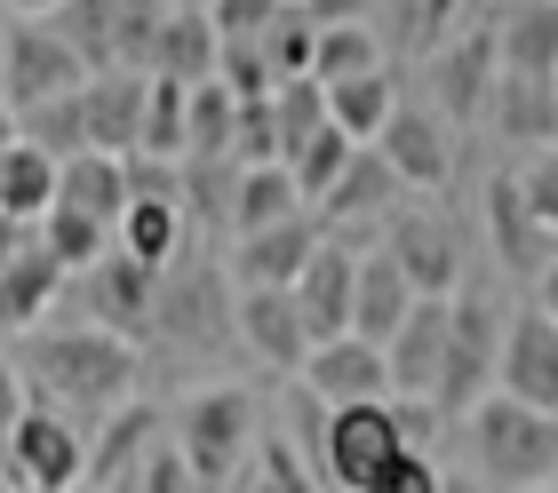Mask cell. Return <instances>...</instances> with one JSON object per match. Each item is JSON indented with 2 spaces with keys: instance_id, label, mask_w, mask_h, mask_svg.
Masks as SVG:
<instances>
[{
  "instance_id": "cell-1",
  "label": "cell",
  "mask_w": 558,
  "mask_h": 493,
  "mask_svg": "<svg viewBox=\"0 0 558 493\" xmlns=\"http://www.w3.org/2000/svg\"><path fill=\"white\" fill-rule=\"evenodd\" d=\"M16 367H24V391H40V406L72 414V422L81 414H105L112 422L120 406H136L144 350L105 334V326H40V334H24Z\"/></svg>"
},
{
  "instance_id": "cell-2",
  "label": "cell",
  "mask_w": 558,
  "mask_h": 493,
  "mask_svg": "<svg viewBox=\"0 0 558 493\" xmlns=\"http://www.w3.org/2000/svg\"><path fill=\"white\" fill-rule=\"evenodd\" d=\"M471 478L478 485H511V493H550L558 485V414H535L519 398H487L463 422Z\"/></svg>"
},
{
  "instance_id": "cell-3",
  "label": "cell",
  "mask_w": 558,
  "mask_h": 493,
  "mask_svg": "<svg viewBox=\"0 0 558 493\" xmlns=\"http://www.w3.org/2000/svg\"><path fill=\"white\" fill-rule=\"evenodd\" d=\"M175 454L192 461V478L208 493H232L247 470H256V398L240 382H216V391H192L168 414Z\"/></svg>"
},
{
  "instance_id": "cell-4",
  "label": "cell",
  "mask_w": 558,
  "mask_h": 493,
  "mask_svg": "<svg viewBox=\"0 0 558 493\" xmlns=\"http://www.w3.org/2000/svg\"><path fill=\"white\" fill-rule=\"evenodd\" d=\"M408 454H423L408 437V414L399 406H343L319 422V470L336 493H384V478Z\"/></svg>"
},
{
  "instance_id": "cell-5",
  "label": "cell",
  "mask_w": 558,
  "mask_h": 493,
  "mask_svg": "<svg viewBox=\"0 0 558 493\" xmlns=\"http://www.w3.org/2000/svg\"><path fill=\"white\" fill-rule=\"evenodd\" d=\"M502 334H511V310H502L487 287L454 295V319H447V382H439V406H430V414H463V422H471V414L495 398Z\"/></svg>"
},
{
  "instance_id": "cell-6",
  "label": "cell",
  "mask_w": 558,
  "mask_h": 493,
  "mask_svg": "<svg viewBox=\"0 0 558 493\" xmlns=\"http://www.w3.org/2000/svg\"><path fill=\"white\" fill-rule=\"evenodd\" d=\"M96 81V72L72 57V48L48 33V16H9V64H0V103L24 120V112H40V103H64V96H81Z\"/></svg>"
},
{
  "instance_id": "cell-7",
  "label": "cell",
  "mask_w": 558,
  "mask_h": 493,
  "mask_svg": "<svg viewBox=\"0 0 558 493\" xmlns=\"http://www.w3.org/2000/svg\"><path fill=\"white\" fill-rule=\"evenodd\" d=\"M0 454H9V493H88V437L57 406H33Z\"/></svg>"
},
{
  "instance_id": "cell-8",
  "label": "cell",
  "mask_w": 558,
  "mask_h": 493,
  "mask_svg": "<svg viewBox=\"0 0 558 493\" xmlns=\"http://www.w3.org/2000/svg\"><path fill=\"white\" fill-rule=\"evenodd\" d=\"M384 255L408 271L415 303H454V295L471 287V271H463V231H454L439 207H408V215H391Z\"/></svg>"
},
{
  "instance_id": "cell-9",
  "label": "cell",
  "mask_w": 558,
  "mask_h": 493,
  "mask_svg": "<svg viewBox=\"0 0 558 493\" xmlns=\"http://www.w3.org/2000/svg\"><path fill=\"white\" fill-rule=\"evenodd\" d=\"M495 81H502V57H495V24L487 16H471V33L454 40V48H439V57L423 64V103L439 112L447 127H471L478 112H487V96H495Z\"/></svg>"
},
{
  "instance_id": "cell-10",
  "label": "cell",
  "mask_w": 558,
  "mask_h": 493,
  "mask_svg": "<svg viewBox=\"0 0 558 493\" xmlns=\"http://www.w3.org/2000/svg\"><path fill=\"white\" fill-rule=\"evenodd\" d=\"M160 279L168 271H144V263H129V255H105L88 279H81V303H88V326H105V334H120V343H136L144 350V334L160 326Z\"/></svg>"
},
{
  "instance_id": "cell-11",
  "label": "cell",
  "mask_w": 558,
  "mask_h": 493,
  "mask_svg": "<svg viewBox=\"0 0 558 493\" xmlns=\"http://www.w3.org/2000/svg\"><path fill=\"white\" fill-rule=\"evenodd\" d=\"M319 247H327L319 215H295V223H279V231H256V239H232V295H247V287L295 295Z\"/></svg>"
},
{
  "instance_id": "cell-12",
  "label": "cell",
  "mask_w": 558,
  "mask_h": 493,
  "mask_svg": "<svg viewBox=\"0 0 558 493\" xmlns=\"http://www.w3.org/2000/svg\"><path fill=\"white\" fill-rule=\"evenodd\" d=\"M384 168L399 175V192H447L454 184V127L430 103H399V120L384 127Z\"/></svg>"
},
{
  "instance_id": "cell-13",
  "label": "cell",
  "mask_w": 558,
  "mask_h": 493,
  "mask_svg": "<svg viewBox=\"0 0 558 493\" xmlns=\"http://www.w3.org/2000/svg\"><path fill=\"white\" fill-rule=\"evenodd\" d=\"M495 391L535 406V414H558V326L543 319L535 303L511 310V334H502V367H495Z\"/></svg>"
},
{
  "instance_id": "cell-14",
  "label": "cell",
  "mask_w": 558,
  "mask_h": 493,
  "mask_svg": "<svg viewBox=\"0 0 558 493\" xmlns=\"http://www.w3.org/2000/svg\"><path fill=\"white\" fill-rule=\"evenodd\" d=\"M303 391H312L327 414H343V406H391V358L375 350V343H319L312 358H303Z\"/></svg>"
},
{
  "instance_id": "cell-15",
  "label": "cell",
  "mask_w": 558,
  "mask_h": 493,
  "mask_svg": "<svg viewBox=\"0 0 558 493\" xmlns=\"http://www.w3.org/2000/svg\"><path fill=\"white\" fill-rule=\"evenodd\" d=\"M81 112H88V151L136 160L144 151V112H151V81L144 72H96V81L81 88Z\"/></svg>"
},
{
  "instance_id": "cell-16",
  "label": "cell",
  "mask_w": 558,
  "mask_h": 493,
  "mask_svg": "<svg viewBox=\"0 0 558 493\" xmlns=\"http://www.w3.org/2000/svg\"><path fill=\"white\" fill-rule=\"evenodd\" d=\"M447 319H454V303H415V319L399 326V343L384 350L391 358V398L439 406V382H447Z\"/></svg>"
},
{
  "instance_id": "cell-17",
  "label": "cell",
  "mask_w": 558,
  "mask_h": 493,
  "mask_svg": "<svg viewBox=\"0 0 558 493\" xmlns=\"http://www.w3.org/2000/svg\"><path fill=\"white\" fill-rule=\"evenodd\" d=\"M232 343H247V350H256L264 367H279V374H303V358H312V326H303L295 295L247 287V295H232Z\"/></svg>"
},
{
  "instance_id": "cell-18",
  "label": "cell",
  "mask_w": 558,
  "mask_h": 493,
  "mask_svg": "<svg viewBox=\"0 0 558 493\" xmlns=\"http://www.w3.org/2000/svg\"><path fill=\"white\" fill-rule=\"evenodd\" d=\"M351 303H360V255L343 239H327L312 255V271H303V287H295V310H303V326H312V350L319 343H351Z\"/></svg>"
},
{
  "instance_id": "cell-19",
  "label": "cell",
  "mask_w": 558,
  "mask_h": 493,
  "mask_svg": "<svg viewBox=\"0 0 558 493\" xmlns=\"http://www.w3.org/2000/svg\"><path fill=\"white\" fill-rule=\"evenodd\" d=\"M487 239H495V263L502 271H519V279H543L550 263H558V247L543 239V223L526 215V199H519V168H502V175H487Z\"/></svg>"
},
{
  "instance_id": "cell-20",
  "label": "cell",
  "mask_w": 558,
  "mask_h": 493,
  "mask_svg": "<svg viewBox=\"0 0 558 493\" xmlns=\"http://www.w3.org/2000/svg\"><path fill=\"white\" fill-rule=\"evenodd\" d=\"M168 437V422H160V406H120L105 430H96V446H88V493H129L136 485V470H144V454Z\"/></svg>"
},
{
  "instance_id": "cell-21",
  "label": "cell",
  "mask_w": 558,
  "mask_h": 493,
  "mask_svg": "<svg viewBox=\"0 0 558 493\" xmlns=\"http://www.w3.org/2000/svg\"><path fill=\"white\" fill-rule=\"evenodd\" d=\"M216 64H223L216 16H208V9H168V16H160V48H151V81L216 88Z\"/></svg>"
},
{
  "instance_id": "cell-22",
  "label": "cell",
  "mask_w": 558,
  "mask_h": 493,
  "mask_svg": "<svg viewBox=\"0 0 558 493\" xmlns=\"http://www.w3.org/2000/svg\"><path fill=\"white\" fill-rule=\"evenodd\" d=\"M408 319H415L408 271H399L384 247H367V255H360V303H351V334H360V343H375V350H391Z\"/></svg>"
},
{
  "instance_id": "cell-23",
  "label": "cell",
  "mask_w": 558,
  "mask_h": 493,
  "mask_svg": "<svg viewBox=\"0 0 558 493\" xmlns=\"http://www.w3.org/2000/svg\"><path fill=\"white\" fill-rule=\"evenodd\" d=\"M57 295H64V263L40 247V231H33V247L0 271V334H40Z\"/></svg>"
},
{
  "instance_id": "cell-24",
  "label": "cell",
  "mask_w": 558,
  "mask_h": 493,
  "mask_svg": "<svg viewBox=\"0 0 558 493\" xmlns=\"http://www.w3.org/2000/svg\"><path fill=\"white\" fill-rule=\"evenodd\" d=\"M478 120H487L502 144H535V151H550V144H558V81H519V72H502Z\"/></svg>"
},
{
  "instance_id": "cell-25",
  "label": "cell",
  "mask_w": 558,
  "mask_h": 493,
  "mask_svg": "<svg viewBox=\"0 0 558 493\" xmlns=\"http://www.w3.org/2000/svg\"><path fill=\"white\" fill-rule=\"evenodd\" d=\"M478 9H454V0H399V9H375V33H384V48H399V57L430 64L439 48H454L471 33Z\"/></svg>"
},
{
  "instance_id": "cell-26",
  "label": "cell",
  "mask_w": 558,
  "mask_h": 493,
  "mask_svg": "<svg viewBox=\"0 0 558 493\" xmlns=\"http://www.w3.org/2000/svg\"><path fill=\"white\" fill-rule=\"evenodd\" d=\"M184 239H192L184 199H129V215H120V231H112V247L129 255V263H144V271H175Z\"/></svg>"
},
{
  "instance_id": "cell-27",
  "label": "cell",
  "mask_w": 558,
  "mask_h": 493,
  "mask_svg": "<svg viewBox=\"0 0 558 493\" xmlns=\"http://www.w3.org/2000/svg\"><path fill=\"white\" fill-rule=\"evenodd\" d=\"M57 207H64V215H88V223L120 231V215H129V160L81 151V160L57 175Z\"/></svg>"
},
{
  "instance_id": "cell-28",
  "label": "cell",
  "mask_w": 558,
  "mask_h": 493,
  "mask_svg": "<svg viewBox=\"0 0 558 493\" xmlns=\"http://www.w3.org/2000/svg\"><path fill=\"white\" fill-rule=\"evenodd\" d=\"M57 160L33 144H9L0 151V223H24V231H40L48 215H57Z\"/></svg>"
},
{
  "instance_id": "cell-29",
  "label": "cell",
  "mask_w": 558,
  "mask_h": 493,
  "mask_svg": "<svg viewBox=\"0 0 558 493\" xmlns=\"http://www.w3.org/2000/svg\"><path fill=\"white\" fill-rule=\"evenodd\" d=\"M399 81L391 72H367V81H343V88H327V127H336V136H351L360 151H375L384 144V127L399 120Z\"/></svg>"
},
{
  "instance_id": "cell-30",
  "label": "cell",
  "mask_w": 558,
  "mask_h": 493,
  "mask_svg": "<svg viewBox=\"0 0 558 493\" xmlns=\"http://www.w3.org/2000/svg\"><path fill=\"white\" fill-rule=\"evenodd\" d=\"M295 215H312L295 192V175L288 168H240V184H232V239H256V231H279V223H295Z\"/></svg>"
},
{
  "instance_id": "cell-31",
  "label": "cell",
  "mask_w": 558,
  "mask_h": 493,
  "mask_svg": "<svg viewBox=\"0 0 558 493\" xmlns=\"http://www.w3.org/2000/svg\"><path fill=\"white\" fill-rule=\"evenodd\" d=\"M495 57L519 81H558V9H502L495 16Z\"/></svg>"
},
{
  "instance_id": "cell-32",
  "label": "cell",
  "mask_w": 558,
  "mask_h": 493,
  "mask_svg": "<svg viewBox=\"0 0 558 493\" xmlns=\"http://www.w3.org/2000/svg\"><path fill=\"white\" fill-rule=\"evenodd\" d=\"M264 64H271L279 88L312 81V64H319V16H312V0H279V16L264 33Z\"/></svg>"
},
{
  "instance_id": "cell-33",
  "label": "cell",
  "mask_w": 558,
  "mask_h": 493,
  "mask_svg": "<svg viewBox=\"0 0 558 493\" xmlns=\"http://www.w3.org/2000/svg\"><path fill=\"white\" fill-rule=\"evenodd\" d=\"M399 199V175L384 168V151H360V160L343 168V184L327 192L319 223H351V215H384V207Z\"/></svg>"
},
{
  "instance_id": "cell-34",
  "label": "cell",
  "mask_w": 558,
  "mask_h": 493,
  "mask_svg": "<svg viewBox=\"0 0 558 493\" xmlns=\"http://www.w3.org/2000/svg\"><path fill=\"white\" fill-rule=\"evenodd\" d=\"M40 16L88 72H112V0H64V9H40Z\"/></svg>"
},
{
  "instance_id": "cell-35",
  "label": "cell",
  "mask_w": 558,
  "mask_h": 493,
  "mask_svg": "<svg viewBox=\"0 0 558 493\" xmlns=\"http://www.w3.org/2000/svg\"><path fill=\"white\" fill-rule=\"evenodd\" d=\"M351 160H360V144L336 136V127H319V136L303 144V151H288V175H295V192H303V207H312V215L327 207V192L343 184V168H351Z\"/></svg>"
},
{
  "instance_id": "cell-36",
  "label": "cell",
  "mask_w": 558,
  "mask_h": 493,
  "mask_svg": "<svg viewBox=\"0 0 558 493\" xmlns=\"http://www.w3.org/2000/svg\"><path fill=\"white\" fill-rule=\"evenodd\" d=\"M16 144H33V151H48L57 168H72V160L88 151V112H81V96L40 103V112H24V120H16Z\"/></svg>"
},
{
  "instance_id": "cell-37",
  "label": "cell",
  "mask_w": 558,
  "mask_h": 493,
  "mask_svg": "<svg viewBox=\"0 0 558 493\" xmlns=\"http://www.w3.org/2000/svg\"><path fill=\"white\" fill-rule=\"evenodd\" d=\"M40 247L64 263V279H88V271L112 255V231H105V223H88V215H64V207H57V215L40 223Z\"/></svg>"
},
{
  "instance_id": "cell-38",
  "label": "cell",
  "mask_w": 558,
  "mask_h": 493,
  "mask_svg": "<svg viewBox=\"0 0 558 493\" xmlns=\"http://www.w3.org/2000/svg\"><path fill=\"white\" fill-rule=\"evenodd\" d=\"M271 112H279V151H303L327 127V88L319 81H288L271 96ZM279 168H288V160H279Z\"/></svg>"
},
{
  "instance_id": "cell-39",
  "label": "cell",
  "mask_w": 558,
  "mask_h": 493,
  "mask_svg": "<svg viewBox=\"0 0 558 493\" xmlns=\"http://www.w3.org/2000/svg\"><path fill=\"white\" fill-rule=\"evenodd\" d=\"M519 199H526V215L543 223V239L558 247V144H550V151H535V160L519 168Z\"/></svg>"
},
{
  "instance_id": "cell-40",
  "label": "cell",
  "mask_w": 558,
  "mask_h": 493,
  "mask_svg": "<svg viewBox=\"0 0 558 493\" xmlns=\"http://www.w3.org/2000/svg\"><path fill=\"white\" fill-rule=\"evenodd\" d=\"M247 493H312V470L295 461V446H288V437H264V446H256Z\"/></svg>"
},
{
  "instance_id": "cell-41",
  "label": "cell",
  "mask_w": 558,
  "mask_h": 493,
  "mask_svg": "<svg viewBox=\"0 0 558 493\" xmlns=\"http://www.w3.org/2000/svg\"><path fill=\"white\" fill-rule=\"evenodd\" d=\"M129 493H208V485L192 478V461L175 454V437H160V446L144 454V470H136V485H129Z\"/></svg>"
},
{
  "instance_id": "cell-42",
  "label": "cell",
  "mask_w": 558,
  "mask_h": 493,
  "mask_svg": "<svg viewBox=\"0 0 558 493\" xmlns=\"http://www.w3.org/2000/svg\"><path fill=\"white\" fill-rule=\"evenodd\" d=\"M24 414H33V398H24V367H16L9 350H0V446L16 437V422H24Z\"/></svg>"
},
{
  "instance_id": "cell-43",
  "label": "cell",
  "mask_w": 558,
  "mask_h": 493,
  "mask_svg": "<svg viewBox=\"0 0 558 493\" xmlns=\"http://www.w3.org/2000/svg\"><path fill=\"white\" fill-rule=\"evenodd\" d=\"M439 485H447V470H439L430 454H408V461L384 478V493H439Z\"/></svg>"
},
{
  "instance_id": "cell-44",
  "label": "cell",
  "mask_w": 558,
  "mask_h": 493,
  "mask_svg": "<svg viewBox=\"0 0 558 493\" xmlns=\"http://www.w3.org/2000/svg\"><path fill=\"white\" fill-rule=\"evenodd\" d=\"M24 247H33V231H24V223H0V271H9Z\"/></svg>"
},
{
  "instance_id": "cell-45",
  "label": "cell",
  "mask_w": 558,
  "mask_h": 493,
  "mask_svg": "<svg viewBox=\"0 0 558 493\" xmlns=\"http://www.w3.org/2000/svg\"><path fill=\"white\" fill-rule=\"evenodd\" d=\"M535 310H543V319H550V326H558V263H550V271H543V279H535Z\"/></svg>"
},
{
  "instance_id": "cell-46",
  "label": "cell",
  "mask_w": 558,
  "mask_h": 493,
  "mask_svg": "<svg viewBox=\"0 0 558 493\" xmlns=\"http://www.w3.org/2000/svg\"><path fill=\"white\" fill-rule=\"evenodd\" d=\"M439 493H495V485H478V478H447Z\"/></svg>"
},
{
  "instance_id": "cell-47",
  "label": "cell",
  "mask_w": 558,
  "mask_h": 493,
  "mask_svg": "<svg viewBox=\"0 0 558 493\" xmlns=\"http://www.w3.org/2000/svg\"><path fill=\"white\" fill-rule=\"evenodd\" d=\"M9 144H16V112L0 103V151H9Z\"/></svg>"
},
{
  "instance_id": "cell-48",
  "label": "cell",
  "mask_w": 558,
  "mask_h": 493,
  "mask_svg": "<svg viewBox=\"0 0 558 493\" xmlns=\"http://www.w3.org/2000/svg\"><path fill=\"white\" fill-rule=\"evenodd\" d=\"M0 64H9V9H0Z\"/></svg>"
},
{
  "instance_id": "cell-49",
  "label": "cell",
  "mask_w": 558,
  "mask_h": 493,
  "mask_svg": "<svg viewBox=\"0 0 558 493\" xmlns=\"http://www.w3.org/2000/svg\"><path fill=\"white\" fill-rule=\"evenodd\" d=\"M0 493H9V485H0Z\"/></svg>"
},
{
  "instance_id": "cell-50",
  "label": "cell",
  "mask_w": 558,
  "mask_h": 493,
  "mask_svg": "<svg viewBox=\"0 0 558 493\" xmlns=\"http://www.w3.org/2000/svg\"><path fill=\"white\" fill-rule=\"evenodd\" d=\"M550 493H558V485H550Z\"/></svg>"
}]
</instances>
